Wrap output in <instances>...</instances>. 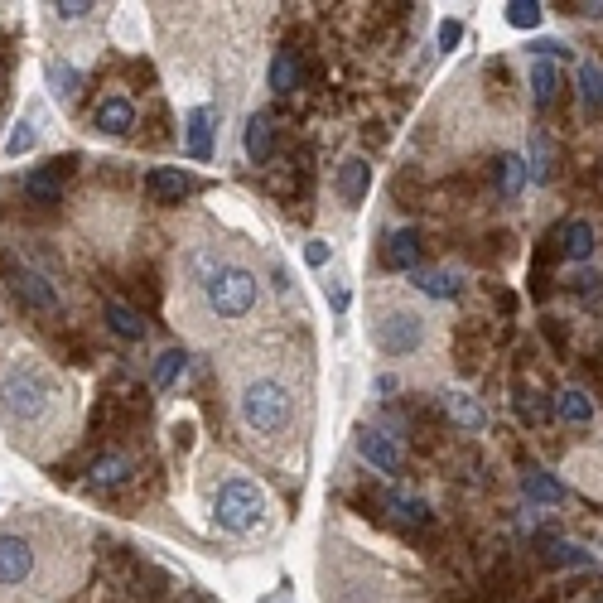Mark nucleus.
<instances>
[{
  "label": "nucleus",
  "instance_id": "obj_13",
  "mask_svg": "<svg viewBox=\"0 0 603 603\" xmlns=\"http://www.w3.org/2000/svg\"><path fill=\"white\" fill-rule=\"evenodd\" d=\"M382 266L386 271H420V232L415 227H401V232L386 237Z\"/></svg>",
  "mask_w": 603,
  "mask_h": 603
},
{
  "label": "nucleus",
  "instance_id": "obj_32",
  "mask_svg": "<svg viewBox=\"0 0 603 603\" xmlns=\"http://www.w3.org/2000/svg\"><path fill=\"white\" fill-rule=\"evenodd\" d=\"M579 87H584V102H589L594 111H603V73L594 68V63L579 68Z\"/></svg>",
  "mask_w": 603,
  "mask_h": 603
},
{
  "label": "nucleus",
  "instance_id": "obj_31",
  "mask_svg": "<svg viewBox=\"0 0 603 603\" xmlns=\"http://www.w3.org/2000/svg\"><path fill=\"white\" fill-rule=\"evenodd\" d=\"M49 83H54V92L63 97V102H73V97L83 92V87H78V83H83V78H78V68H68V63H63V68H58V63L49 68Z\"/></svg>",
  "mask_w": 603,
  "mask_h": 603
},
{
  "label": "nucleus",
  "instance_id": "obj_35",
  "mask_svg": "<svg viewBox=\"0 0 603 603\" xmlns=\"http://www.w3.org/2000/svg\"><path fill=\"white\" fill-rule=\"evenodd\" d=\"M29 145H34V126H29V121H20V126L10 131V140H5V155H10V160H20Z\"/></svg>",
  "mask_w": 603,
  "mask_h": 603
},
{
  "label": "nucleus",
  "instance_id": "obj_25",
  "mask_svg": "<svg viewBox=\"0 0 603 603\" xmlns=\"http://www.w3.org/2000/svg\"><path fill=\"white\" fill-rule=\"evenodd\" d=\"M411 285L425 290L430 300H454L459 295V275H449V271H411Z\"/></svg>",
  "mask_w": 603,
  "mask_h": 603
},
{
  "label": "nucleus",
  "instance_id": "obj_39",
  "mask_svg": "<svg viewBox=\"0 0 603 603\" xmlns=\"http://www.w3.org/2000/svg\"><path fill=\"white\" fill-rule=\"evenodd\" d=\"M570 10H575V15H584V20H599V15H603V5H599V0H575Z\"/></svg>",
  "mask_w": 603,
  "mask_h": 603
},
{
  "label": "nucleus",
  "instance_id": "obj_30",
  "mask_svg": "<svg viewBox=\"0 0 603 603\" xmlns=\"http://www.w3.org/2000/svg\"><path fill=\"white\" fill-rule=\"evenodd\" d=\"M391 198H396V208H420V174L401 169L396 184H391Z\"/></svg>",
  "mask_w": 603,
  "mask_h": 603
},
{
  "label": "nucleus",
  "instance_id": "obj_14",
  "mask_svg": "<svg viewBox=\"0 0 603 603\" xmlns=\"http://www.w3.org/2000/svg\"><path fill=\"white\" fill-rule=\"evenodd\" d=\"M92 126H97L102 136H131V131H136V107H131L126 97H107V102H97V111H92Z\"/></svg>",
  "mask_w": 603,
  "mask_h": 603
},
{
  "label": "nucleus",
  "instance_id": "obj_18",
  "mask_svg": "<svg viewBox=\"0 0 603 603\" xmlns=\"http://www.w3.org/2000/svg\"><path fill=\"white\" fill-rule=\"evenodd\" d=\"M512 411H517V420H521V425H531V430H541L550 415H555V411H550V401H546V396H541V391H536L531 382H517V386H512Z\"/></svg>",
  "mask_w": 603,
  "mask_h": 603
},
{
  "label": "nucleus",
  "instance_id": "obj_22",
  "mask_svg": "<svg viewBox=\"0 0 603 603\" xmlns=\"http://www.w3.org/2000/svg\"><path fill=\"white\" fill-rule=\"evenodd\" d=\"M131 473H136V464H131L126 454H97V464H92V483H97V488H121Z\"/></svg>",
  "mask_w": 603,
  "mask_h": 603
},
{
  "label": "nucleus",
  "instance_id": "obj_38",
  "mask_svg": "<svg viewBox=\"0 0 603 603\" xmlns=\"http://www.w3.org/2000/svg\"><path fill=\"white\" fill-rule=\"evenodd\" d=\"M304 261H309V266H324V261H329V247H324V242H309V247H304Z\"/></svg>",
  "mask_w": 603,
  "mask_h": 603
},
{
  "label": "nucleus",
  "instance_id": "obj_29",
  "mask_svg": "<svg viewBox=\"0 0 603 603\" xmlns=\"http://www.w3.org/2000/svg\"><path fill=\"white\" fill-rule=\"evenodd\" d=\"M541 20H546V5H541V0H512V5H507V25L512 29H536Z\"/></svg>",
  "mask_w": 603,
  "mask_h": 603
},
{
  "label": "nucleus",
  "instance_id": "obj_21",
  "mask_svg": "<svg viewBox=\"0 0 603 603\" xmlns=\"http://www.w3.org/2000/svg\"><path fill=\"white\" fill-rule=\"evenodd\" d=\"M439 411L449 415V420H459L464 430H483V425H488V411H483V406H478L473 396H464V391H449Z\"/></svg>",
  "mask_w": 603,
  "mask_h": 603
},
{
  "label": "nucleus",
  "instance_id": "obj_33",
  "mask_svg": "<svg viewBox=\"0 0 603 603\" xmlns=\"http://www.w3.org/2000/svg\"><path fill=\"white\" fill-rule=\"evenodd\" d=\"M565 285H570V295H579L584 304H594L603 295V275H594V271L575 275V280H565Z\"/></svg>",
  "mask_w": 603,
  "mask_h": 603
},
{
  "label": "nucleus",
  "instance_id": "obj_26",
  "mask_svg": "<svg viewBox=\"0 0 603 603\" xmlns=\"http://www.w3.org/2000/svg\"><path fill=\"white\" fill-rule=\"evenodd\" d=\"M521 488L531 497H541V502H560V497H565V488H560L541 464H521Z\"/></svg>",
  "mask_w": 603,
  "mask_h": 603
},
{
  "label": "nucleus",
  "instance_id": "obj_37",
  "mask_svg": "<svg viewBox=\"0 0 603 603\" xmlns=\"http://www.w3.org/2000/svg\"><path fill=\"white\" fill-rule=\"evenodd\" d=\"M329 304H333V314H343V309H348V290H343L338 280H329Z\"/></svg>",
  "mask_w": 603,
  "mask_h": 603
},
{
  "label": "nucleus",
  "instance_id": "obj_11",
  "mask_svg": "<svg viewBox=\"0 0 603 603\" xmlns=\"http://www.w3.org/2000/svg\"><path fill=\"white\" fill-rule=\"evenodd\" d=\"M555 242H560V261H589L594 247H599V232H594V222L570 218L555 222Z\"/></svg>",
  "mask_w": 603,
  "mask_h": 603
},
{
  "label": "nucleus",
  "instance_id": "obj_41",
  "mask_svg": "<svg viewBox=\"0 0 603 603\" xmlns=\"http://www.w3.org/2000/svg\"><path fill=\"white\" fill-rule=\"evenodd\" d=\"M193 444V425L184 420V425H174V449H189Z\"/></svg>",
  "mask_w": 603,
  "mask_h": 603
},
{
  "label": "nucleus",
  "instance_id": "obj_1",
  "mask_svg": "<svg viewBox=\"0 0 603 603\" xmlns=\"http://www.w3.org/2000/svg\"><path fill=\"white\" fill-rule=\"evenodd\" d=\"M58 411H63V391L34 357H15L0 372V415L10 420V430H20V439H25V430L54 425Z\"/></svg>",
  "mask_w": 603,
  "mask_h": 603
},
{
  "label": "nucleus",
  "instance_id": "obj_19",
  "mask_svg": "<svg viewBox=\"0 0 603 603\" xmlns=\"http://www.w3.org/2000/svg\"><path fill=\"white\" fill-rule=\"evenodd\" d=\"M102 324H107L116 338H126V343H140V338H145V319H140L136 304L107 300V304H102Z\"/></svg>",
  "mask_w": 603,
  "mask_h": 603
},
{
  "label": "nucleus",
  "instance_id": "obj_16",
  "mask_svg": "<svg viewBox=\"0 0 603 603\" xmlns=\"http://www.w3.org/2000/svg\"><path fill=\"white\" fill-rule=\"evenodd\" d=\"M536 546H541V560L546 565H565V570H589L594 560H589V550H579V546H570L565 536H555V531H541L536 536Z\"/></svg>",
  "mask_w": 603,
  "mask_h": 603
},
{
  "label": "nucleus",
  "instance_id": "obj_3",
  "mask_svg": "<svg viewBox=\"0 0 603 603\" xmlns=\"http://www.w3.org/2000/svg\"><path fill=\"white\" fill-rule=\"evenodd\" d=\"M290 391L271 377H261V382H251L242 391V420H247V430L256 435H285L290 430Z\"/></svg>",
  "mask_w": 603,
  "mask_h": 603
},
{
  "label": "nucleus",
  "instance_id": "obj_2",
  "mask_svg": "<svg viewBox=\"0 0 603 603\" xmlns=\"http://www.w3.org/2000/svg\"><path fill=\"white\" fill-rule=\"evenodd\" d=\"M198 280H203V300L218 319H247L256 300H261V285L247 266H232V261H213V256H193Z\"/></svg>",
  "mask_w": 603,
  "mask_h": 603
},
{
  "label": "nucleus",
  "instance_id": "obj_17",
  "mask_svg": "<svg viewBox=\"0 0 603 603\" xmlns=\"http://www.w3.org/2000/svg\"><path fill=\"white\" fill-rule=\"evenodd\" d=\"M550 411L560 415L565 425H594V401H589V391H579V386H565V391H555V401H550Z\"/></svg>",
  "mask_w": 603,
  "mask_h": 603
},
{
  "label": "nucleus",
  "instance_id": "obj_43",
  "mask_svg": "<svg viewBox=\"0 0 603 603\" xmlns=\"http://www.w3.org/2000/svg\"><path fill=\"white\" fill-rule=\"evenodd\" d=\"M599 603H603V599H599Z\"/></svg>",
  "mask_w": 603,
  "mask_h": 603
},
{
  "label": "nucleus",
  "instance_id": "obj_27",
  "mask_svg": "<svg viewBox=\"0 0 603 603\" xmlns=\"http://www.w3.org/2000/svg\"><path fill=\"white\" fill-rule=\"evenodd\" d=\"M184 372H189V353H184V348H169V353H160V362H155V386L169 391V386H179Z\"/></svg>",
  "mask_w": 603,
  "mask_h": 603
},
{
  "label": "nucleus",
  "instance_id": "obj_5",
  "mask_svg": "<svg viewBox=\"0 0 603 603\" xmlns=\"http://www.w3.org/2000/svg\"><path fill=\"white\" fill-rule=\"evenodd\" d=\"M372 343H377L382 357H411L425 343V319L415 309H386L372 324Z\"/></svg>",
  "mask_w": 603,
  "mask_h": 603
},
{
  "label": "nucleus",
  "instance_id": "obj_12",
  "mask_svg": "<svg viewBox=\"0 0 603 603\" xmlns=\"http://www.w3.org/2000/svg\"><path fill=\"white\" fill-rule=\"evenodd\" d=\"M333 189H338V198H343L348 208H357V203L367 198V189H372V165H367L362 155H348V160L338 165V179H333Z\"/></svg>",
  "mask_w": 603,
  "mask_h": 603
},
{
  "label": "nucleus",
  "instance_id": "obj_42",
  "mask_svg": "<svg viewBox=\"0 0 603 603\" xmlns=\"http://www.w3.org/2000/svg\"><path fill=\"white\" fill-rule=\"evenodd\" d=\"M15 271H20V266H15V256H10V251L0 247V280H10Z\"/></svg>",
  "mask_w": 603,
  "mask_h": 603
},
{
  "label": "nucleus",
  "instance_id": "obj_9",
  "mask_svg": "<svg viewBox=\"0 0 603 603\" xmlns=\"http://www.w3.org/2000/svg\"><path fill=\"white\" fill-rule=\"evenodd\" d=\"M10 285H15V295H20V304H25V309H34V314H49V319L58 314V290L39 271L20 266V271L10 275Z\"/></svg>",
  "mask_w": 603,
  "mask_h": 603
},
{
  "label": "nucleus",
  "instance_id": "obj_6",
  "mask_svg": "<svg viewBox=\"0 0 603 603\" xmlns=\"http://www.w3.org/2000/svg\"><path fill=\"white\" fill-rule=\"evenodd\" d=\"M78 165H83V155H78V150H68V155H49L39 169H29V174H25V193L34 198V203H44V208H49V203L63 198V184L78 174Z\"/></svg>",
  "mask_w": 603,
  "mask_h": 603
},
{
  "label": "nucleus",
  "instance_id": "obj_36",
  "mask_svg": "<svg viewBox=\"0 0 603 603\" xmlns=\"http://www.w3.org/2000/svg\"><path fill=\"white\" fill-rule=\"evenodd\" d=\"M459 39H464V25H459V20H444V25H439V49H444V54H449Z\"/></svg>",
  "mask_w": 603,
  "mask_h": 603
},
{
  "label": "nucleus",
  "instance_id": "obj_10",
  "mask_svg": "<svg viewBox=\"0 0 603 603\" xmlns=\"http://www.w3.org/2000/svg\"><path fill=\"white\" fill-rule=\"evenodd\" d=\"M140 189L150 203H179V198H189L198 189V179L184 174V169H150L145 179H140Z\"/></svg>",
  "mask_w": 603,
  "mask_h": 603
},
{
  "label": "nucleus",
  "instance_id": "obj_34",
  "mask_svg": "<svg viewBox=\"0 0 603 603\" xmlns=\"http://www.w3.org/2000/svg\"><path fill=\"white\" fill-rule=\"evenodd\" d=\"M541 333H546V343H550V348H555V353L565 357V348H570V329H565V324H560L555 314H546V319H541Z\"/></svg>",
  "mask_w": 603,
  "mask_h": 603
},
{
  "label": "nucleus",
  "instance_id": "obj_15",
  "mask_svg": "<svg viewBox=\"0 0 603 603\" xmlns=\"http://www.w3.org/2000/svg\"><path fill=\"white\" fill-rule=\"evenodd\" d=\"M184 150L193 160H213V107H193L184 116Z\"/></svg>",
  "mask_w": 603,
  "mask_h": 603
},
{
  "label": "nucleus",
  "instance_id": "obj_8",
  "mask_svg": "<svg viewBox=\"0 0 603 603\" xmlns=\"http://www.w3.org/2000/svg\"><path fill=\"white\" fill-rule=\"evenodd\" d=\"M357 454L377 468V473H386V478H396V473L406 468V454L396 449V439L386 435V430H357Z\"/></svg>",
  "mask_w": 603,
  "mask_h": 603
},
{
  "label": "nucleus",
  "instance_id": "obj_24",
  "mask_svg": "<svg viewBox=\"0 0 603 603\" xmlns=\"http://www.w3.org/2000/svg\"><path fill=\"white\" fill-rule=\"evenodd\" d=\"M531 97H536L541 111L555 107V97H560V68H555V63H536V68H531Z\"/></svg>",
  "mask_w": 603,
  "mask_h": 603
},
{
  "label": "nucleus",
  "instance_id": "obj_23",
  "mask_svg": "<svg viewBox=\"0 0 603 603\" xmlns=\"http://www.w3.org/2000/svg\"><path fill=\"white\" fill-rule=\"evenodd\" d=\"M526 174H531V169H526V160H521V155H502V160H497V193H502L507 203H512V198H521V189H526Z\"/></svg>",
  "mask_w": 603,
  "mask_h": 603
},
{
  "label": "nucleus",
  "instance_id": "obj_20",
  "mask_svg": "<svg viewBox=\"0 0 603 603\" xmlns=\"http://www.w3.org/2000/svg\"><path fill=\"white\" fill-rule=\"evenodd\" d=\"M247 155H251V165H266L275 155V121L271 116H251L247 121Z\"/></svg>",
  "mask_w": 603,
  "mask_h": 603
},
{
  "label": "nucleus",
  "instance_id": "obj_4",
  "mask_svg": "<svg viewBox=\"0 0 603 603\" xmlns=\"http://www.w3.org/2000/svg\"><path fill=\"white\" fill-rule=\"evenodd\" d=\"M261 512H266V497L256 483L247 478H232V483H222L218 488V502H213V517H218L222 531H232V536H247L261 526Z\"/></svg>",
  "mask_w": 603,
  "mask_h": 603
},
{
  "label": "nucleus",
  "instance_id": "obj_40",
  "mask_svg": "<svg viewBox=\"0 0 603 603\" xmlns=\"http://www.w3.org/2000/svg\"><path fill=\"white\" fill-rule=\"evenodd\" d=\"M87 10H92V5H83V0H68V5H58V15H63V20H83Z\"/></svg>",
  "mask_w": 603,
  "mask_h": 603
},
{
  "label": "nucleus",
  "instance_id": "obj_7",
  "mask_svg": "<svg viewBox=\"0 0 603 603\" xmlns=\"http://www.w3.org/2000/svg\"><path fill=\"white\" fill-rule=\"evenodd\" d=\"M34 575V546L20 531H0V589H20Z\"/></svg>",
  "mask_w": 603,
  "mask_h": 603
},
{
  "label": "nucleus",
  "instance_id": "obj_28",
  "mask_svg": "<svg viewBox=\"0 0 603 603\" xmlns=\"http://www.w3.org/2000/svg\"><path fill=\"white\" fill-rule=\"evenodd\" d=\"M300 58L290 54V49H285V54H275V63H271V87L275 92H280V97H285V92H295V87H300Z\"/></svg>",
  "mask_w": 603,
  "mask_h": 603
}]
</instances>
